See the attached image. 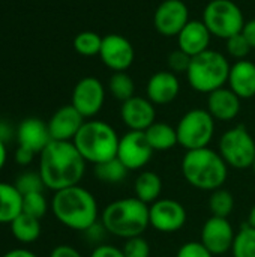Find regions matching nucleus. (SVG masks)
Here are the masks:
<instances>
[{
	"label": "nucleus",
	"instance_id": "ddd939ff",
	"mask_svg": "<svg viewBox=\"0 0 255 257\" xmlns=\"http://www.w3.org/2000/svg\"><path fill=\"white\" fill-rule=\"evenodd\" d=\"M102 63L114 72H125L135 60V50L129 39L119 33H110L102 38L99 51Z\"/></svg>",
	"mask_w": 255,
	"mask_h": 257
},
{
	"label": "nucleus",
	"instance_id": "f03ea898",
	"mask_svg": "<svg viewBox=\"0 0 255 257\" xmlns=\"http://www.w3.org/2000/svg\"><path fill=\"white\" fill-rule=\"evenodd\" d=\"M51 211L60 224L77 232H86L99 218L95 196L80 185L56 191L51 199Z\"/></svg>",
	"mask_w": 255,
	"mask_h": 257
},
{
	"label": "nucleus",
	"instance_id": "4468645a",
	"mask_svg": "<svg viewBox=\"0 0 255 257\" xmlns=\"http://www.w3.org/2000/svg\"><path fill=\"white\" fill-rule=\"evenodd\" d=\"M189 23V9L182 0H164L153 14V26L165 38L177 36Z\"/></svg>",
	"mask_w": 255,
	"mask_h": 257
},
{
	"label": "nucleus",
	"instance_id": "20e7f679",
	"mask_svg": "<svg viewBox=\"0 0 255 257\" xmlns=\"http://www.w3.org/2000/svg\"><path fill=\"white\" fill-rule=\"evenodd\" d=\"M101 223L105 230L122 239L143 236L150 226L149 205L137 197H126L114 200L107 205L101 214Z\"/></svg>",
	"mask_w": 255,
	"mask_h": 257
},
{
	"label": "nucleus",
	"instance_id": "72a5a7b5",
	"mask_svg": "<svg viewBox=\"0 0 255 257\" xmlns=\"http://www.w3.org/2000/svg\"><path fill=\"white\" fill-rule=\"evenodd\" d=\"M225 50L231 57L242 60L249 54V51L252 48H251L249 42L246 41V38L243 36V33H237L225 41Z\"/></svg>",
	"mask_w": 255,
	"mask_h": 257
},
{
	"label": "nucleus",
	"instance_id": "7ed1b4c3",
	"mask_svg": "<svg viewBox=\"0 0 255 257\" xmlns=\"http://www.w3.org/2000/svg\"><path fill=\"white\" fill-rule=\"evenodd\" d=\"M180 169L185 181L201 191L219 190L228 178V166L219 152L210 148L186 151Z\"/></svg>",
	"mask_w": 255,
	"mask_h": 257
},
{
	"label": "nucleus",
	"instance_id": "412c9836",
	"mask_svg": "<svg viewBox=\"0 0 255 257\" xmlns=\"http://www.w3.org/2000/svg\"><path fill=\"white\" fill-rule=\"evenodd\" d=\"M242 99L230 89V87H221L218 90H213L207 96V111L212 114L215 120L219 122H230L236 119L240 113Z\"/></svg>",
	"mask_w": 255,
	"mask_h": 257
},
{
	"label": "nucleus",
	"instance_id": "f257e3e1",
	"mask_svg": "<svg viewBox=\"0 0 255 257\" xmlns=\"http://www.w3.org/2000/svg\"><path fill=\"white\" fill-rule=\"evenodd\" d=\"M39 175L45 188L60 191L80 185L86 173V161L72 142H56L39 154Z\"/></svg>",
	"mask_w": 255,
	"mask_h": 257
},
{
	"label": "nucleus",
	"instance_id": "49530a36",
	"mask_svg": "<svg viewBox=\"0 0 255 257\" xmlns=\"http://www.w3.org/2000/svg\"><path fill=\"white\" fill-rule=\"evenodd\" d=\"M0 125H2V122H0Z\"/></svg>",
	"mask_w": 255,
	"mask_h": 257
},
{
	"label": "nucleus",
	"instance_id": "e433bc0d",
	"mask_svg": "<svg viewBox=\"0 0 255 257\" xmlns=\"http://www.w3.org/2000/svg\"><path fill=\"white\" fill-rule=\"evenodd\" d=\"M176 257H215L200 241H189L183 244L179 250Z\"/></svg>",
	"mask_w": 255,
	"mask_h": 257
},
{
	"label": "nucleus",
	"instance_id": "c03bdc74",
	"mask_svg": "<svg viewBox=\"0 0 255 257\" xmlns=\"http://www.w3.org/2000/svg\"><path fill=\"white\" fill-rule=\"evenodd\" d=\"M246 224H248L249 227L255 229V205L251 208V211H249V214H248V221H246Z\"/></svg>",
	"mask_w": 255,
	"mask_h": 257
},
{
	"label": "nucleus",
	"instance_id": "2f4dec72",
	"mask_svg": "<svg viewBox=\"0 0 255 257\" xmlns=\"http://www.w3.org/2000/svg\"><path fill=\"white\" fill-rule=\"evenodd\" d=\"M14 185L17 187V190L26 196L30 193H42L45 185L44 181L39 175V172H33V170H26L23 172L14 182Z\"/></svg>",
	"mask_w": 255,
	"mask_h": 257
},
{
	"label": "nucleus",
	"instance_id": "f3484780",
	"mask_svg": "<svg viewBox=\"0 0 255 257\" xmlns=\"http://www.w3.org/2000/svg\"><path fill=\"white\" fill-rule=\"evenodd\" d=\"M84 122L86 119L80 114V111L72 104L60 107L47 122L51 140L72 142Z\"/></svg>",
	"mask_w": 255,
	"mask_h": 257
},
{
	"label": "nucleus",
	"instance_id": "0eeeda50",
	"mask_svg": "<svg viewBox=\"0 0 255 257\" xmlns=\"http://www.w3.org/2000/svg\"><path fill=\"white\" fill-rule=\"evenodd\" d=\"M201 20L212 36L224 41L242 33L246 23L242 9L233 0H210L204 6Z\"/></svg>",
	"mask_w": 255,
	"mask_h": 257
},
{
	"label": "nucleus",
	"instance_id": "bb28decb",
	"mask_svg": "<svg viewBox=\"0 0 255 257\" xmlns=\"http://www.w3.org/2000/svg\"><path fill=\"white\" fill-rule=\"evenodd\" d=\"M128 172L129 170L122 164V161L117 157L95 166V176L105 184H119L125 181Z\"/></svg>",
	"mask_w": 255,
	"mask_h": 257
},
{
	"label": "nucleus",
	"instance_id": "4c0bfd02",
	"mask_svg": "<svg viewBox=\"0 0 255 257\" xmlns=\"http://www.w3.org/2000/svg\"><path fill=\"white\" fill-rule=\"evenodd\" d=\"M90 257H125V254H123V250L116 245L99 244L93 248Z\"/></svg>",
	"mask_w": 255,
	"mask_h": 257
},
{
	"label": "nucleus",
	"instance_id": "6e6552de",
	"mask_svg": "<svg viewBox=\"0 0 255 257\" xmlns=\"http://www.w3.org/2000/svg\"><path fill=\"white\" fill-rule=\"evenodd\" d=\"M215 119L206 108H192L186 111L177 126L179 145L186 151L209 148L215 136Z\"/></svg>",
	"mask_w": 255,
	"mask_h": 257
},
{
	"label": "nucleus",
	"instance_id": "9b49d317",
	"mask_svg": "<svg viewBox=\"0 0 255 257\" xmlns=\"http://www.w3.org/2000/svg\"><path fill=\"white\" fill-rule=\"evenodd\" d=\"M188 220L185 206L174 199H159L149 206L150 226L162 233L180 230Z\"/></svg>",
	"mask_w": 255,
	"mask_h": 257
},
{
	"label": "nucleus",
	"instance_id": "39448f33",
	"mask_svg": "<svg viewBox=\"0 0 255 257\" xmlns=\"http://www.w3.org/2000/svg\"><path fill=\"white\" fill-rule=\"evenodd\" d=\"M119 140L120 137L110 123L90 119L83 123L72 143L86 163L96 166L117 157Z\"/></svg>",
	"mask_w": 255,
	"mask_h": 257
},
{
	"label": "nucleus",
	"instance_id": "a19ab883",
	"mask_svg": "<svg viewBox=\"0 0 255 257\" xmlns=\"http://www.w3.org/2000/svg\"><path fill=\"white\" fill-rule=\"evenodd\" d=\"M242 33H243V36L246 38V41L249 42L251 48L255 50V18H252V20H249V21L245 23Z\"/></svg>",
	"mask_w": 255,
	"mask_h": 257
},
{
	"label": "nucleus",
	"instance_id": "393cba45",
	"mask_svg": "<svg viewBox=\"0 0 255 257\" xmlns=\"http://www.w3.org/2000/svg\"><path fill=\"white\" fill-rule=\"evenodd\" d=\"M134 193L138 200L146 205H152L159 200L162 193V179L155 172H141L134 182Z\"/></svg>",
	"mask_w": 255,
	"mask_h": 257
},
{
	"label": "nucleus",
	"instance_id": "b1692460",
	"mask_svg": "<svg viewBox=\"0 0 255 257\" xmlns=\"http://www.w3.org/2000/svg\"><path fill=\"white\" fill-rule=\"evenodd\" d=\"M144 134L155 152H165L179 145L176 128L165 122H155L144 131Z\"/></svg>",
	"mask_w": 255,
	"mask_h": 257
},
{
	"label": "nucleus",
	"instance_id": "423d86ee",
	"mask_svg": "<svg viewBox=\"0 0 255 257\" xmlns=\"http://www.w3.org/2000/svg\"><path fill=\"white\" fill-rule=\"evenodd\" d=\"M230 68L231 65L222 53L209 48L191 59L186 80L195 92L209 95L227 84Z\"/></svg>",
	"mask_w": 255,
	"mask_h": 257
},
{
	"label": "nucleus",
	"instance_id": "7c9ffc66",
	"mask_svg": "<svg viewBox=\"0 0 255 257\" xmlns=\"http://www.w3.org/2000/svg\"><path fill=\"white\" fill-rule=\"evenodd\" d=\"M233 257H255V229L245 224L234 238Z\"/></svg>",
	"mask_w": 255,
	"mask_h": 257
},
{
	"label": "nucleus",
	"instance_id": "a211bd4d",
	"mask_svg": "<svg viewBox=\"0 0 255 257\" xmlns=\"http://www.w3.org/2000/svg\"><path fill=\"white\" fill-rule=\"evenodd\" d=\"M17 142L18 146L39 155L51 142L48 123L38 117L24 119L17 128Z\"/></svg>",
	"mask_w": 255,
	"mask_h": 257
},
{
	"label": "nucleus",
	"instance_id": "4be33fe9",
	"mask_svg": "<svg viewBox=\"0 0 255 257\" xmlns=\"http://www.w3.org/2000/svg\"><path fill=\"white\" fill-rule=\"evenodd\" d=\"M228 87L240 98L249 99L255 96V63L242 59L231 65L227 81Z\"/></svg>",
	"mask_w": 255,
	"mask_h": 257
},
{
	"label": "nucleus",
	"instance_id": "c756f323",
	"mask_svg": "<svg viewBox=\"0 0 255 257\" xmlns=\"http://www.w3.org/2000/svg\"><path fill=\"white\" fill-rule=\"evenodd\" d=\"M102 47V36H99L96 32H80L74 38V50L86 57H92L99 54Z\"/></svg>",
	"mask_w": 255,
	"mask_h": 257
},
{
	"label": "nucleus",
	"instance_id": "79ce46f5",
	"mask_svg": "<svg viewBox=\"0 0 255 257\" xmlns=\"http://www.w3.org/2000/svg\"><path fill=\"white\" fill-rule=\"evenodd\" d=\"M2 257H38L33 251L26 250V248H14L8 253H5Z\"/></svg>",
	"mask_w": 255,
	"mask_h": 257
},
{
	"label": "nucleus",
	"instance_id": "aec40b11",
	"mask_svg": "<svg viewBox=\"0 0 255 257\" xmlns=\"http://www.w3.org/2000/svg\"><path fill=\"white\" fill-rule=\"evenodd\" d=\"M176 38L179 50L194 57L209 50L212 35L203 20H189Z\"/></svg>",
	"mask_w": 255,
	"mask_h": 257
},
{
	"label": "nucleus",
	"instance_id": "6ab92c4d",
	"mask_svg": "<svg viewBox=\"0 0 255 257\" xmlns=\"http://www.w3.org/2000/svg\"><path fill=\"white\" fill-rule=\"evenodd\" d=\"M180 92V81L177 75L171 71H159L155 72L146 87L147 98L155 105H167L173 102Z\"/></svg>",
	"mask_w": 255,
	"mask_h": 257
},
{
	"label": "nucleus",
	"instance_id": "1a4fd4ad",
	"mask_svg": "<svg viewBox=\"0 0 255 257\" xmlns=\"http://www.w3.org/2000/svg\"><path fill=\"white\" fill-rule=\"evenodd\" d=\"M218 152L228 167L237 170L249 169L255 160L254 137L245 125H236L221 136Z\"/></svg>",
	"mask_w": 255,
	"mask_h": 257
},
{
	"label": "nucleus",
	"instance_id": "a18cd8bd",
	"mask_svg": "<svg viewBox=\"0 0 255 257\" xmlns=\"http://www.w3.org/2000/svg\"><path fill=\"white\" fill-rule=\"evenodd\" d=\"M252 170H254V173H255V160H254V164H252Z\"/></svg>",
	"mask_w": 255,
	"mask_h": 257
},
{
	"label": "nucleus",
	"instance_id": "c9c22d12",
	"mask_svg": "<svg viewBox=\"0 0 255 257\" xmlns=\"http://www.w3.org/2000/svg\"><path fill=\"white\" fill-rule=\"evenodd\" d=\"M191 56H188L186 53H183L182 50H174L168 54L167 57V65H168V71L174 72L176 75L179 72H185L188 71L189 65H191Z\"/></svg>",
	"mask_w": 255,
	"mask_h": 257
},
{
	"label": "nucleus",
	"instance_id": "f704fd0d",
	"mask_svg": "<svg viewBox=\"0 0 255 257\" xmlns=\"http://www.w3.org/2000/svg\"><path fill=\"white\" fill-rule=\"evenodd\" d=\"M122 250L125 257H150V245L143 236L125 239Z\"/></svg>",
	"mask_w": 255,
	"mask_h": 257
},
{
	"label": "nucleus",
	"instance_id": "a878e982",
	"mask_svg": "<svg viewBox=\"0 0 255 257\" xmlns=\"http://www.w3.org/2000/svg\"><path fill=\"white\" fill-rule=\"evenodd\" d=\"M9 226H11V232L14 238L23 244L35 242L41 236V230H42L41 220L32 215H27L24 212H21Z\"/></svg>",
	"mask_w": 255,
	"mask_h": 257
},
{
	"label": "nucleus",
	"instance_id": "cd10ccee",
	"mask_svg": "<svg viewBox=\"0 0 255 257\" xmlns=\"http://www.w3.org/2000/svg\"><path fill=\"white\" fill-rule=\"evenodd\" d=\"M108 89L113 98L120 102H125L135 95V83L126 72H114L108 80Z\"/></svg>",
	"mask_w": 255,
	"mask_h": 257
},
{
	"label": "nucleus",
	"instance_id": "473e14b6",
	"mask_svg": "<svg viewBox=\"0 0 255 257\" xmlns=\"http://www.w3.org/2000/svg\"><path fill=\"white\" fill-rule=\"evenodd\" d=\"M48 211V202L44 193H30L23 196V212L41 220Z\"/></svg>",
	"mask_w": 255,
	"mask_h": 257
},
{
	"label": "nucleus",
	"instance_id": "58836bf2",
	"mask_svg": "<svg viewBox=\"0 0 255 257\" xmlns=\"http://www.w3.org/2000/svg\"><path fill=\"white\" fill-rule=\"evenodd\" d=\"M35 155H36L35 152H32V151H29V149H26V148L18 146L17 151H15V154H14V160H15V163H17L18 166L27 167V166H30V164L33 163Z\"/></svg>",
	"mask_w": 255,
	"mask_h": 257
},
{
	"label": "nucleus",
	"instance_id": "c85d7f7f",
	"mask_svg": "<svg viewBox=\"0 0 255 257\" xmlns=\"http://www.w3.org/2000/svg\"><path fill=\"white\" fill-rule=\"evenodd\" d=\"M209 208L213 217L228 218L234 209V197L230 191L219 188L212 191L209 199Z\"/></svg>",
	"mask_w": 255,
	"mask_h": 257
},
{
	"label": "nucleus",
	"instance_id": "2eb2a0df",
	"mask_svg": "<svg viewBox=\"0 0 255 257\" xmlns=\"http://www.w3.org/2000/svg\"><path fill=\"white\" fill-rule=\"evenodd\" d=\"M236 232L230 224L228 218L210 217L201 227V239L200 242L213 254L222 256L231 251L234 244Z\"/></svg>",
	"mask_w": 255,
	"mask_h": 257
},
{
	"label": "nucleus",
	"instance_id": "37998d69",
	"mask_svg": "<svg viewBox=\"0 0 255 257\" xmlns=\"http://www.w3.org/2000/svg\"><path fill=\"white\" fill-rule=\"evenodd\" d=\"M6 158H8L6 143H5L3 140H0V170L5 167V164H6Z\"/></svg>",
	"mask_w": 255,
	"mask_h": 257
},
{
	"label": "nucleus",
	"instance_id": "f8f14e48",
	"mask_svg": "<svg viewBox=\"0 0 255 257\" xmlns=\"http://www.w3.org/2000/svg\"><path fill=\"white\" fill-rule=\"evenodd\" d=\"M105 87L96 77L81 78L72 90V105L84 119L95 117L104 107Z\"/></svg>",
	"mask_w": 255,
	"mask_h": 257
},
{
	"label": "nucleus",
	"instance_id": "5701e85b",
	"mask_svg": "<svg viewBox=\"0 0 255 257\" xmlns=\"http://www.w3.org/2000/svg\"><path fill=\"white\" fill-rule=\"evenodd\" d=\"M23 212V194L14 184L0 182V224H11Z\"/></svg>",
	"mask_w": 255,
	"mask_h": 257
},
{
	"label": "nucleus",
	"instance_id": "dca6fc26",
	"mask_svg": "<svg viewBox=\"0 0 255 257\" xmlns=\"http://www.w3.org/2000/svg\"><path fill=\"white\" fill-rule=\"evenodd\" d=\"M120 117L129 131H146L156 122V108L149 98L134 95L122 102Z\"/></svg>",
	"mask_w": 255,
	"mask_h": 257
},
{
	"label": "nucleus",
	"instance_id": "ea45409f",
	"mask_svg": "<svg viewBox=\"0 0 255 257\" xmlns=\"http://www.w3.org/2000/svg\"><path fill=\"white\" fill-rule=\"evenodd\" d=\"M50 257H83L81 253L71 247V245H66V244H62V245H57L56 248L51 250Z\"/></svg>",
	"mask_w": 255,
	"mask_h": 257
},
{
	"label": "nucleus",
	"instance_id": "9d476101",
	"mask_svg": "<svg viewBox=\"0 0 255 257\" xmlns=\"http://www.w3.org/2000/svg\"><path fill=\"white\" fill-rule=\"evenodd\" d=\"M153 149L149 145L144 131H128L119 140L117 158L131 170H141L153 157Z\"/></svg>",
	"mask_w": 255,
	"mask_h": 257
}]
</instances>
